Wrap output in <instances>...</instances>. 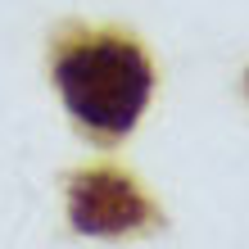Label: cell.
<instances>
[{
    "instance_id": "6da1fadb",
    "label": "cell",
    "mask_w": 249,
    "mask_h": 249,
    "mask_svg": "<svg viewBox=\"0 0 249 249\" xmlns=\"http://www.w3.org/2000/svg\"><path fill=\"white\" fill-rule=\"evenodd\" d=\"M54 86L91 141L118 145L154 95V64L123 32H91L59 46Z\"/></svg>"
},
{
    "instance_id": "3957f363",
    "label": "cell",
    "mask_w": 249,
    "mask_h": 249,
    "mask_svg": "<svg viewBox=\"0 0 249 249\" xmlns=\"http://www.w3.org/2000/svg\"><path fill=\"white\" fill-rule=\"evenodd\" d=\"M245 82H249V77H245Z\"/></svg>"
},
{
    "instance_id": "7a4b0ae2",
    "label": "cell",
    "mask_w": 249,
    "mask_h": 249,
    "mask_svg": "<svg viewBox=\"0 0 249 249\" xmlns=\"http://www.w3.org/2000/svg\"><path fill=\"white\" fill-rule=\"evenodd\" d=\"M68 222L82 236H136V231L159 227L163 217L145 190L118 168H91L68 177Z\"/></svg>"
}]
</instances>
